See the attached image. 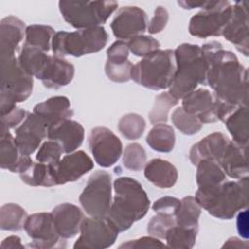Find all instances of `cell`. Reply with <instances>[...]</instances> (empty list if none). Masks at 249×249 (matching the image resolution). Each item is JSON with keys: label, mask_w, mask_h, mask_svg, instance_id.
I'll return each instance as SVG.
<instances>
[{"label": "cell", "mask_w": 249, "mask_h": 249, "mask_svg": "<svg viewBox=\"0 0 249 249\" xmlns=\"http://www.w3.org/2000/svg\"><path fill=\"white\" fill-rule=\"evenodd\" d=\"M200 50L208 66L206 84L213 93L235 107L247 106L248 72L236 55L218 41L205 43Z\"/></svg>", "instance_id": "6da1fadb"}, {"label": "cell", "mask_w": 249, "mask_h": 249, "mask_svg": "<svg viewBox=\"0 0 249 249\" xmlns=\"http://www.w3.org/2000/svg\"><path fill=\"white\" fill-rule=\"evenodd\" d=\"M115 196L106 216L119 232L128 230L144 218L150 208V199L142 185L127 176L117 178L113 183Z\"/></svg>", "instance_id": "7a4b0ae2"}, {"label": "cell", "mask_w": 249, "mask_h": 249, "mask_svg": "<svg viewBox=\"0 0 249 249\" xmlns=\"http://www.w3.org/2000/svg\"><path fill=\"white\" fill-rule=\"evenodd\" d=\"M196 202L211 216L221 220H231L248 204V176L236 181L225 180L209 189H197Z\"/></svg>", "instance_id": "3957f363"}, {"label": "cell", "mask_w": 249, "mask_h": 249, "mask_svg": "<svg viewBox=\"0 0 249 249\" xmlns=\"http://www.w3.org/2000/svg\"><path fill=\"white\" fill-rule=\"evenodd\" d=\"M176 70L168 92L177 100L206 84L207 63L202 56L200 47L183 43L174 50Z\"/></svg>", "instance_id": "277c9868"}, {"label": "cell", "mask_w": 249, "mask_h": 249, "mask_svg": "<svg viewBox=\"0 0 249 249\" xmlns=\"http://www.w3.org/2000/svg\"><path fill=\"white\" fill-rule=\"evenodd\" d=\"M176 70L174 50H157L132 66L131 79L138 85L152 89H168Z\"/></svg>", "instance_id": "5b68a950"}, {"label": "cell", "mask_w": 249, "mask_h": 249, "mask_svg": "<svg viewBox=\"0 0 249 249\" xmlns=\"http://www.w3.org/2000/svg\"><path fill=\"white\" fill-rule=\"evenodd\" d=\"M108 34L103 26H95L77 31H58L52 41V51L54 56L71 55L80 57L101 51L107 44Z\"/></svg>", "instance_id": "8992f818"}, {"label": "cell", "mask_w": 249, "mask_h": 249, "mask_svg": "<svg viewBox=\"0 0 249 249\" xmlns=\"http://www.w3.org/2000/svg\"><path fill=\"white\" fill-rule=\"evenodd\" d=\"M33 90V77L20 66L17 56L1 58L0 114L25 101Z\"/></svg>", "instance_id": "52a82bcc"}, {"label": "cell", "mask_w": 249, "mask_h": 249, "mask_svg": "<svg viewBox=\"0 0 249 249\" xmlns=\"http://www.w3.org/2000/svg\"><path fill=\"white\" fill-rule=\"evenodd\" d=\"M116 1H74L58 2L59 12L64 20L77 29H85L104 24L117 10Z\"/></svg>", "instance_id": "ba28073f"}, {"label": "cell", "mask_w": 249, "mask_h": 249, "mask_svg": "<svg viewBox=\"0 0 249 249\" xmlns=\"http://www.w3.org/2000/svg\"><path fill=\"white\" fill-rule=\"evenodd\" d=\"M231 13L232 4L229 1H207L205 7L191 18L189 33L202 39L222 36Z\"/></svg>", "instance_id": "9c48e42d"}, {"label": "cell", "mask_w": 249, "mask_h": 249, "mask_svg": "<svg viewBox=\"0 0 249 249\" xmlns=\"http://www.w3.org/2000/svg\"><path fill=\"white\" fill-rule=\"evenodd\" d=\"M83 210L90 217H106L112 204V176L107 171L92 173L79 196Z\"/></svg>", "instance_id": "30bf717a"}, {"label": "cell", "mask_w": 249, "mask_h": 249, "mask_svg": "<svg viewBox=\"0 0 249 249\" xmlns=\"http://www.w3.org/2000/svg\"><path fill=\"white\" fill-rule=\"evenodd\" d=\"M186 112L198 118L202 124L224 121L237 107L229 104L203 88L196 89L182 98Z\"/></svg>", "instance_id": "8fae6325"}, {"label": "cell", "mask_w": 249, "mask_h": 249, "mask_svg": "<svg viewBox=\"0 0 249 249\" xmlns=\"http://www.w3.org/2000/svg\"><path fill=\"white\" fill-rule=\"evenodd\" d=\"M23 229L32 239L27 244L29 248L51 249L66 246L65 239L56 231L52 212H39L27 216Z\"/></svg>", "instance_id": "7c38bea8"}, {"label": "cell", "mask_w": 249, "mask_h": 249, "mask_svg": "<svg viewBox=\"0 0 249 249\" xmlns=\"http://www.w3.org/2000/svg\"><path fill=\"white\" fill-rule=\"evenodd\" d=\"M80 235L74 248L104 249L112 246L119 234L118 230L107 217L85 218L80 229Z\"/></svg>", "instance_id": "4fadbf2b"}, {"label": "cell", "mask_w": 249, "mask_h": 249, "mask_svg": "<svg viewBox=\"0 0 249 249\" xmlns=\"http://www.w3.org/2000/svg\"><path fill=\"white\" fill-rule=\"evenodd\" d=\"M88 142L95 162L101 167L114 165L123 154L121 139L105 126L93 127L89 133Z\"/></svg>", "instance_id": "5bb4252c"}, {"label": "cell", "mask_w": 249, "mask_h": 249, "mask_svg": "<svg viewBox=\"0 0 249 249\" xmlns=\"http://www.w3.org/2000/svg\"><path fill=\"white\" fill-rule=\"evenodd\" d=\"M93 165L91 158L81 150L66 154L56 163L49 164L55 186L79 180L90 171Z\"/></svg>", "instance_id": "9a60e30c"}, {"label": "cell", "mask_w": 249, "mask_h": 249, "mask_svg": "<svg viewBox=\"0 0 249 249\" xmlns=\"http://www.w3.org/2000/svg\"><path fill=\"white\" fill-rule=\"evenodd\" d=\"M148 27V17L137 6H124L119 9L111 22L114 36L119 40H129L142 35Z\"/></svg>", "instance_id": "2e32d148"}, {"label": "cell", "mask_w": 249, "mask_h": 249, "mask_svg": "<svg viewBox=\"0 0 249 249\" xmlns=\"http://www.w3.org/2000/svg\"><path fill=\"white\" fill-rule=\"evenodd\" d=\"M222 36L234 45V47L244 55L249 53L248 36V13L245 1H236L232 5V13L230 20L226 24Z\"/></svg>", "instance_id": "e0dca14e"}, {"label": "cell", "mask_w": 249, "mask_h": 249, "mask_svg": "<svg viewBox=\"0 0 249 249\" xmlns=\"http://www.w3.org/2000/svg\"><path fill=\"white\" fill-rule=\"evenodd\" d=\"M47 124L33 112L28 113L15 130V140L20 153L24 156L32 155L47 137Z\"/></svg>", "instance_id": "ac0fdd59"}, {"label": "cell", "mask_w": 249, "mask_h": 249, "mask_svg": "<svg viewBox=\"0 0 249 249\" xmlns=\"http://www.w3.org/2000/svg\"><path fill=\"white\" fill-rule=\"evenodd\" d=\"M47 137L57 141L61 145L63 153L70 154L77 151L82 145L85 138V129L79 122L66 119L50 125Z\"/></svg>", "instance_id": "d6986e66"}, {"label": "cell", "mask_w": 249, "mask_h": 249, "mask_svg": "<svg viewBox=\"0 0 249 249\" xmlns=\"http://www.w3.org/2000/svg\"><path fill=\"white\" fill-rule=\"evenodd\" d=\"M75 75V67L62 57L49 55L39 76V80L47 89H58L70 84Z\"/></svg>", "instance_id": "ffe728a7"}, {"label": "cell", "mask_w": 249, "mask_h": 249, "mask_svg": "<svg viewBox=\"0 0 249 249\" xmlns=\"http://www.w3.org/2000/svg\"><path fill=\"white\" fill-rule=\"evenodd\" d=\"M52 215L56 231L63 239L76 236L80 232L81 225L85 219L82 209L68 202L56 205L52 210Z\"/></svg>", "instance_id": "44dd1931"}, {"label": "cell", "mask_w": 249, "mask_h": 249, "mask_svg": "<svg viewBox=\"0 0 249 249\" xmlns=\"http://www.w3.org/2000/svg\"><path fill=\"white\" fill-rule=\"evenodd\" d=\"M25 23L15 16H8L0 22L1 58L14 57L20 43L25 38Z\"/></svg>", "instance_id": "7402d4cb"}, {"label": "cell", "mask_w": 249, "mask_h": 249, "mask_svg": "<svg viewBox=\"0 0 249 249\" xmlns=\"http://www.w3.org/2000/svg\"><path fill=\"white\" fill-rule=\"evenodd\" d=\"M229 141V137L220 131L208 134L192 146L189 152V159L194 165L203 160H211L218 162Z\"/></svg>", "instance_id": "603a6c76"}, {"label": "cell", "mask_w": 249, "mask_h": 249, "mask_svg": "<svg viewBox=\"0 0 249 249\" xmlns=\"http://www.w3.org/2000/svg\"><path fill=\"white\" fill-rule=\"evenodd\" d=\"M33 162L30 156L20 153L10 131L0 133V166L13 173H21Z\"/></svg>", "instance_id": "cb8c5ba5"}, {"label": "cell", "mask_w": 249, "mask_h": 249, "mask_svg": "<svg viewBox=\"0 0 249 249\" xmlns=\"http://www.w3.org/2000/svg\"><path fill=\"white\" fill-rule=\"evenodd\" d=\"M247 149L242 148L230 140L226 146L218 163L225 174L232 179H240L248 176Z\"/></svg>", "instance_id": "d4e9b609"}, {"label": "cell", "mask_w": 249, "mask_h": 249, "mask_svg": "<svg viewBox=\"0 0 249 249\" xmlns=\"http://www.w3.org/2000/svg\"><path fill=\"white\" fill-rule=\"evenodd\" d=\"M33 113L40 117L48 127L60 121L71 119L73 116L70 100L62 95L53 96L36 104L33 108Z\"/></svg>", "instance_id": "484cf974"}, {"label": "cell", "mask_w": 249, "mask_h": 249, "mask_svg": "<svg viewBox=\"0 0 249 249\" xmlns=\"http://www.w3.org/2000/svg\"><path fill=\"white\" fill-rule=\"evenodd\" d=\"M144 176L160 189L172 188L178 179L177 168L168 160L153 159L144 167Z\"/></svg>", "instance_id": "4316f807"}, {"label": "cell", "mask_w": 249, "mask_h": 249, "mask_svg": "<svg viewBox=\"0 0 249 249\" xmlns=\"http://www.w3.org/2000/svg\"><path fill=\"white\" fill-rule=\"evenodd\" d=\"M231 138L235 144L242 148L248 147V111L247 106H238L225 120Z\"/></svg>", "instance_id": "83f0119b"}, {"label": "cell", "mask_w": 249, "mask_h": 249, "mask_svg": "<svg viewBox=\"0 0 249 249\" xmlns=\"http://www.w3.org/2000/svg\"><path fill=\"white\" fill-rule=\"evenodd\" d=\"M146 142L154 151L169 153L175 145V132L171 125L166 123L156 124L149 131Z\"/></svg>", "instance_id": "f1b7e54d"}, {"label": "cell", "mask_w": 249, "mask_h": 249, "mask_svg": "<svg viewBox=\"0 0 249 249\" xmlns=\"http://www.w3.org/2000/svg\"><path fill=\"white\" fill-rule=\"evenodd\" d=\"M197 189H209L226 180V174L218 162L211 160H200L196 165Z\"/></svg>", "instance_id": "f546056e"}, {"label": "cell", "mask_w": 249, "mask_h": 249, "mask_svg": "<svg viewBox=\"0 0 249 249\" xmlns=\"http://www.w3.org/2000/svg\"><path fill=\"white\" fill-rule=\"evenodd\" d=\"M49 55L40 49L23 44L18 59L23 70L32 77L39 78Z\"/></svg>", "instance_id": "4dcf8cb0"}, {"label": "cell", "mask_w": 249, "mask_h": 249, "mask_svg": "<svg viewBox=\"0 0 249 249\" xmlns=\"http://www.w3.org/2000/svg\"><path fill=\"white\" fill-rule=\"evenodd\" d=\"M198 228L175 225L165 234L166 245L171 248L190 249L196 244Z\"/></svg>", "instance_id": "1f68e13d"}, {"label": "cell", "mask_w": 249, "mask_h": 249, "mask_svg": "<svg viewBox=\"0 0 249 249\" xmlns=\"http://www.w3.org/2000/svg\"><path fill=\"white\" fill-rule=\"evenodd\" d=\"M54 34V29L52 26L31 24L26 26L24 44L48 53L52 49V41Z\"/></svg>", "instance_id": "d6a6232c"}, {"label": "cell", "mask_w": 249, "mask_h": 249, "mask_svg": "<svg viewBox=\"0 0 249 249\" xmlns=\"http://www.w3.org/2000/svg\"><path fill=\"white\" fill-rule=\"evenodd\" d=\"M27 216L24 208L17 203L3 204L0 208V228L3 231H20Z\"/></svg>", "instance_id": "836d02e7"}, {"label": "cell", "mask_w": 249, "mask_h": 249, "mask_svg": "<svg viewBox=\"0 0 249 249\" xmlns=\"http://www.w3.org/2000/svg\"><path fill=\"white\" fill-rule=\"evenodd\" d=\"M23 183L32 187H53L54 182L49 164L42 162H32L25 170L19 173Z\"/></svg>", "instance_id": "e575fe53"}, {"label": "cell", "mask_w": 249, "mask_h": 249, "mask_svg": "<svg viewBox=\"0 0 249 249\" xmlns=\"http://www.w3.org/2000/svg\"><path fill=\"white\" fill-rule=\"evenodd\" d=\"M201 214V207L195 196H188L180 199V206L175 215L176 225L198 228V220Z\"/></svg>", "instance_id": "d590c367"}, {"label": "cell", "mask_w": 249, "mask_h": 249, "mask_svg": "<svg viewBox=\"0 0 249 249\" xmlns=\"http://www.w3.org/2000/svg\"><path fill=\"white\" fill-rule=\"evenodd\" d=\"M146 128L145 119L136 113L124 115L118 123V129L121 134L128 140L139 139Z\"/></svg>", "instance_id": "8d00e7d4"}, {"label": "cell", "mask_w": 249, "mask_h": 249, "mask_svg": "<svg viewBox=\"0 0 249 249\" xmlns=\"http://www.w3.org/2000/svg\"><path fill=\"white\" fill-rule=\"evenodd\" d=\"M179 100L174 98L168 91H164L156 96L152 109L149 113V120L152 124L166 123L168 120V113Z\"/></svg>", "instance_id": "74e56055"}, {"label": "cell", "mask_w": 249, "mask_h": 249, "mask_svg": "<svg viewBox=\"0 0 249 249\" xmlns=\"http://www.w3.org/2000/svg\"><path fill=\"white\" fill-rule=\"evenodd\" d=\"M171 121L174 126L186 135H194L197 133L203 125L196 116L186 112L181 106L172 112Z\"/></svg>", "instance_id": "f35d334b"}, {"label": "cell", "mask_w": 249, "mask_h": 249, "mask_svg": "<svg viewBox=\"0 0 249 249\" xmlns=\"http://www.w3.org/2000/svg\"><path fill=\"white\" fill-rule=\"evenodd\" d=\"M147 163L146 151L139 143L128 144L123 153V164L131 171H140L144 169Z\"/></svg>", "instance_id": "ab89813d"}, {"label": "cell", "mask_w": 249, "mask_h": 249, "mask_svg": "<svg viewBox=\"0 0 249 249\" xmlns=\"http://www.w3.org/2000/svg\"><path fill=\"white\" fill-rule=\"evenodd\" d=\"M126 43L129 52H131L135 56L141 57L150 54L151 53L159 50L160 47V44L157 39L143 34L129 39Z\"/></svg>", "instance_id": "60d3db41"}, {"label": "cell", "mask_w": 249, "mask_h": 249, "mask_svg": "<svg viewBox=\"0 0 249 249\" xmlns=\"http://www.w3.org/2000/svg\"><path fill=\"white\" fill-rule=\"evenodd\" d=\"M175 225V216L163 213H156V215L152 217L147 225V231L152 236H155L159 239H164L168 230Z\"/></svg>", "instance_id": "b9f144b4"}, {"label": "cell", "mask_w": 249, "mask_h": 249, "mask_svg": "<svg viewBox=\"0 0 249 249\" xmlns=\"http://www.w3.org/2000/svg\"><path fill=\"white\" fill-rule=\"evenodd\" d=\"M63 154V149L61 145L55 140L45 141L38 149L36 154V160L46 164L56 163Z\"/></svg>", "instance_id": "7bdbcfd3"}, {"label": "cell", "mask_w": 249, "mask_h": 249, "mask_svg": "<svg viewBox=\"0 0 249 249\" xmlns=\"http://www.w3.org/2000/svg\"><path fill=\"white\" fill-rule=\"evenodd\" d=\"M133 64L127 60L124 63H111L106 61L104 70L107 78L115 83H126L131 80Z\"/></svg>", "instance_id": "ee69618b"}, {"label": "cell", "mask_w": 249, "mask_h": 249, "mask_svg": "<svg viewBox=\"0 0 249 249\" xmlns=\"http://www.w3.org/2000/svg\"><path fill=\"white\" fill-rule=\"evenodd\" d=\"M27 114V111L17 106L10 111L1 114V133L8 132L11 128H17L18 125L25 120Z\"/></svg>", "instance_id": "f6af8a7d"}, {"label": "cell", "mask_w": 249, "mask_h": 249, "mask_svg": "<svg viewBox=\"0 0 249 249\" xmlns=\"http://www.w3.org/2000/svg\"><path fill=\"white\" fill-rule=\"evenodd\" d=\"M128 53L129 49L127 43L123 40H117L107 49L106 61L111 63L126 62L128 60Z\"/></svg>", "instance_id": "bcb514c9"}, {"label": "cell", "mask_w": 249, "mask_h": 249, "mask_svg": "<svg viewBox=\"0 0 249 249\" xmlns=\"http://www.w3.org/2000/svg\"><path fill=\"white\" fill-rule=\"evenodd\" d=\"M169 19V14L165 7L158 6L154 12V16L148 22V32L150 34H158L161 32Z\"/></svg>", "instance_id": "7dc6e473"}, {"label": "cell", "mask_w": 249, "mask_h": 249, "mask_svg": "<svg viewBox=\"0 0 249 249\" xmlns=\"http://www.w3.org/2000/svg\"><path fill=\"white\" fill-rule=\"evenodd\" d=\"M180 206V199L173 196H163L156 200L152 209L156 213H163L175 216Z\"/></svg>", "instance_id": "c3c4849f"}, {"label": "cell", "mask_w": 249, "mask_h": 249, "mask_svg": "<svg viewBox=\"0 0 249 249\" xmlns=\"http://www.w3.org/2000/svg\"><path fill=\"white\" fill-rule=\"evenodd\" d=\"M165 247L164 243L161 242L159 238L149 235L142 236L137 239L127 240L126 242L122 243L119 248H127V249H139V248H161Z\"/></svg>", "instance_id": "681fc988"}, {"label": "cell", "mask_w": 249, "mask_h": 249, "mask_svg": "<svg viewBox=\"0 0 249 249\" xmlns=\"http://www.w3.org/2000/svg\"><path fill=\"white\" fill-rule=\"evenodd\" d=\"M237 231L240 235H242L244 238H247V232H248V222H247V210L240 212L237 216Z\"/></svg>", "instance_id": "f907efd6"}, {"label": "cell", "mask_w": 249, "mask_h": 249, "mask_svg": "<svg viewBox=\"0 0 249 249\" xmlns=\"http://www.w3.org/2000/svg\"><path fill=\"white\" fill-rule=\"evenodd\" d=\"M0 247L2 249H5V248H24L25 246L21 243V239L20 237H18V235H10L8 237H6L2 242H1V245Z\"/></svg>", "instance_id": "816d5d0a"}, {"label": "cell", "mask_w": 249, "mask_h": 249, "mask_svg": "<svg viewBox=\"0 0 249 249\" xmlns=\"http://www.w3.org/2000/svg\"><path fill=\"white\" fill-rule=\"evenodd\" d=\"M248 248V243L238 237H230L223 245V248Z\"/></svg>", "instance_id": "f5cc1de1"}, {"label": "cell", "mask_w": 249, "mask_h": 249, "mask_svg": "<svg viewBox=\"0 0 249 249\" xmlns=\"http://www.w3.org/2000/svg\"><path fill=\"white\" fill-rule=\"evenodd\" d=\"M177 4L186 10H192L195 8L203 9L205 7V5L207 4V1H189V0L186 1V0H184V1H178Z\"/></svg>", "instance_id": "db71d44e"}]
</instances>
